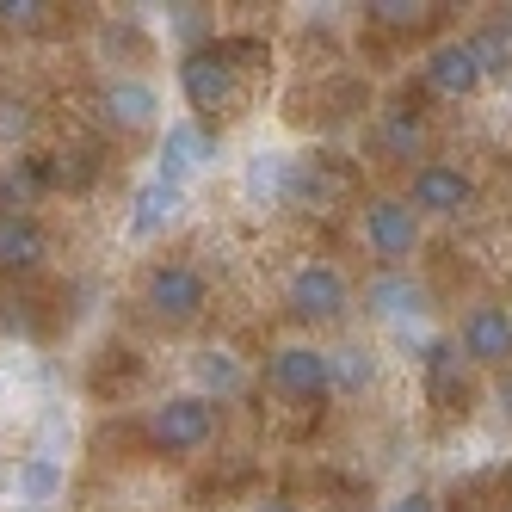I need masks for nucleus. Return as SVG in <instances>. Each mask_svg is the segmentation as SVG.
<instances>
[{
  "instance_id": "11",
  "label": "nucleus",
  "mask_w": 512,
  "mask_h": 512,
  "mask_svg": "<svg viewBox=\"0 0 512 512\" xmlns=\"http://www.w3.org/2000/svg\"><path fill=\"white\" fill-rule=\"evenodd\" d=\"M364 309L377 321H389V327H414V321H426L432 297H426V284L414 272H377L364 284Z\"/></svg>"
},
{
  "instance_id": "22",
  "label": "nucleus",
  "mask_w": 512,
  "mask_h": 512,
  "mask_svg": "<svg viewBox=\"0 0 512 512\" xmlns=\"http://www.w3.org/2000/svg\"><path fill=\"white\" fill-rule=\"evenodd\" d=\"M469 44H475V56H482L488 75H506V68H512V13H506V19H494V25H482Z\"/></svg>"
},
{
  "instance_id": "10",
  "label": "nucleus",
  "mask_w": 512,
  "mask_h": 512,
  "mask_svg": "<svg viewBox=\"0 0 512 512\" xmlns=\"http://www.w3.org/2000/svg\"><path fill=\"white\" fill-rule=\"evenodd\" d=\"M155 118H161V93L142 75H118V81L99 87V124L105 130L130 136V130H155Z\"/></svg>"
},
{
  "instance_id": "6",
  "label": "nucleus",
  "mask_w": 512,
  "mask_h": 512,
  "mask_svg": "<svg viewBox=\"0 0 512 512\" xmlns=\"http://www.w3.org/2000/svg\"><path fill=\"white\" fill-rule=\"evenodd\" d=\"M408 204H414L420 223H426V216H432V223H451V216H463L475 204V179L457 161H420L414 179H408Z\"/></svg>"
},
{
  "instance_id": "18",
  "label": "nucleus",
  "mask_w": 512,
  "mask_h": 512,
  "mask_svg": "<svg viewBox=\"0 0 512 512\" xmlns=\"http://www.w3.org/2000/svg\"><path fill=\"white\" fill-rule=\"evenodd\" d=\"M192 383L204 401H235L247 389V364L229 346H204V352H192Z\"/></svg>"
},
{
  "instance_id": "17",
  "label": "nucleus",
  "mask_w": 512,
  "mask_h": 512,
  "mask_svg": "<svg viewBox=\"0 0 512 512\" xmlns=\"http://www.w3.org/2000/svg\"><path fill=\"white\" fill-rule=\"evenodd\" d=\"M62 488H68V469H62V457H50V451H31V457H19V469H13V494H19V506L44 512V506H56V500H62Z\"/></svg>"
},
{
  "instance_id": "30",
  "label": "nucleus",
  "mask_w": 512,
  "mask_h": 512,
  "mask_svg": "<svg viewBox=\"0 0 512 512\" xmlns=\"http://www.w3.org/2000/svg\"><path fill=\"white\" fill-rule=\"evenodd\" d=\"M247 512H297V506H290V500H253Z\"/></svg>"
},
{
  "instance_id": "8",
  "label": "nucleus",
  "mask_w": 512,
  "mask_h": 512,
  "mask_svg": "<svg viewBox=\"0 0 512 512\" xmlns=\"http://www.w3.org/2000/svg\"><path fill=\"white\" fill-rule=\"evenodd\" d=\"M346 192H352V167L340 155H290V179H284L290 210H327Z\"/></svg>"
},
{
  "instance_id": "1",
  "label": "nucleus",
  "mask_w": 512,
  "mask_h": 512,
  "mask_svg": "<svg viewBox=\"0 0 512 512\" xmlns=\"http://www.w3.org/2000/svg\"><path fill=\"white\" fill-rule=\"evenodd\" d=\"M179 93H186V105L198 112V124H210V118H223L241 99V68L216 44H192L186 56H179Z\"/></svg>"
},
{
  "instance_id": "27",
  "label": "nucleus",
  "mask_w": 512,
  "mask_h": 512,
  "mask_svg": "<svg viewBox=\"0 0 512 512\" xmlns=\"http://www.w3.org/2000/svg\"><path fill=\"white\" fill-rule=\"evenodd\" d=\"M173 31L179 38H204V7H173Z\"/></svg>"
},
{
  "instance_id": "23",
  "label": "nucleus",
  "mask_w": 512,
  "mask_h": 512,
  "mask_svg": "<svg viewBox=\"0 0 512 512\" xmlns=\"http://www.w3.org/2000/svg\"><path fill=\"white\" fill-rule=\"evenodd\" d=\"M364 19L383 25V31H414V25L432 19V7H420V0H371V7H364Z\"/></svg>"
},
{
  "instance_id": "19",
  "label": "nucleus",
  "mask_w": 512,
  "mask_h": 512,
  "mask_svg": "<svg viewBox=\"0 0 512 512\" xmlns=\"http://www.w3.org/2000/svg\"><path fill=\"white\" fill-rule=\"evenodd\" d=\"M420 364H426L432 401H445V408H457V401H463V352H457V340H426Z\"/></svg>"
},
{
  "instance_id": "26",
  "label": "nucleus",
  "mask_w": 512,
  "mask_h": 512,
  "mask_svg": "<svg viewBox=\"0 0 512 512\" xmlns=\"http://www.w3.org/2000/svg\"><path fill=\"white\" fill-rule=\"evenodd\" d=\"M50 19L44 0H0V25H13V31H38Z\"/></svg>"
},
{
  "instance_id": "3",
  "label": "nucleus",
  "mask_w": 512,
  "mask_h": 512,
  "mask_svg": "<svg viewBox=\"0 0 512 512\" xmlns=\"http://www.w3.org/2000/svg\"><path fill=\"white\" fill-rule=\"evenodd\" d=\"M284 309L297 321H309V327H334L352 309V284H346V272L334 260H303L284 278Z\"/></svg>"
},
{
  "instance_id": "4",
  "label": "nucleus",
  "mask_w": 512,
  "mask_h": 512,
  "mask_svg": "<svg viewBox=\"0 0 512 512\" xmlns=\"http://www.w3.org/2000/svg\"><path fill=\"white\" fill-rule=\"evenodd\" d=\"M142 309L155 321H167V327H192L210 309V278L198 266H186V260H161V266H149V278H142Z\"/></svg>"
},
{
  "instance_id": "28",
  "label": "nucleus",
  "mask_w": 512,
  "mask_h": 512,
  "mask_svg": "<svg viewBox=\"0 0 512 512\" xmlns=\"http://www.w3.org/2000/svg\"><path fill=\"white\" fill-rule=\"evenodd\" d=\"M389 512H438V500H432V494H401Z\"/></svg>"
},
{
  "instance_id": "20",
  "label": "nucleus",
  "mask_w": 512,
  "mask_h": 512,
  "mask_svg": "<svg viewBox=\"0 0 512 512\" xmlns=\"http://www.w3.org/2000/svg\"><path fill=\"white\" fill-rule=\"evenodd\" d=\"M284 179H290V155L260 149V155H247L241 192H247V204H284Z\"/></svg>"
},
{
  "instance_id": "5",
  "label": "nucleus",
  "mask_w": 512,
  "mask_h": 512,
  "mask_svg": "<svg viewBox=\"0 0 512 512\" xmlns=\"http://www.w3.org/2000/svg\"><path fill=\"white\" fill-rule=\"evenodd\" d=\"M358 229H364V247L383 260V272H401V260H414V247H420V216L408 198H371L358 210Z\"/></svg>"
},
{
  "instance_id": "16",
  "label": "nucleus",
  "mask_w": 512,
  "mask_h": 512,
  "mask_svg": "<svg viewBox=\"0 0 512 512\" xmlns=\"http://www.w3.org/2000/svg\"><path fill=\"white\" fill-rule=\"evenodd\" d=\"M50 260V235L38 216H0V278H31Z\"/></svg>"
},
{
  "instance_id": "24",
  "label": "nucleus",
  "mask_w": 512,
  "mask_h": 512,
  "mask_svg": "<svg viewBox=\"0 0 512 512\" xmlns=\"http://www.w3.org/2000/svg\"><path fill=\"white\" fill-rule=\"evenodd\" d=\"M31 124H38V112H31L25 99L0 93V149H19V142L31 136Z\"/></svg>"
},
{
  "instance_id": "31",
  "label": "nucleus",
  "mask_w": 512,
  "mask_h": 512,
  "mask_svg": "<svg viewBox=\"0 0 512 512\" xmlns=\"http://www.w3.org/2000/svg\"><path fill=\"white\" fill-rule=\"evenodd\" d=\"M13 494V469H7V457H0V500Z\"/></svg>"
},
{
  "instance_id": "12",
  "label": "nucleus",
  "mask_w": 512,
  "mask_h": 512,
  "mask_svg": "<svg viewBox=\"0 0 512 512\" xmlns=\"http://www.w3.org/2000/svg\"><path fill=\"white\" fill-rule=\"evenodd\" d=\"M426 87L438 93V99H469L475 87L488 81V68H482V56H475V44L469 38H451V44H438L432 56H426Z\"/></svg>"
},
{
  "instance_id": "14",
  "label": "nucleus",
  "mask_w": 512,
  "mask_h": 512,
  "mask_svg": "<svg viewBox=\"0 0 512 512\" xmlns=\"http://www.w3.org/2000/svg\"><path fill=\"white\" fill-rule=\"evenodd\" d=\"M179 210H186V186H167V179H142L130 192V241H155L161 229L179 223Z\"/></svg>"
},
{
  "instance_id": "2",
  "label": "nucleus",
  "mask_w": 512,
  "mask_h": 512,
  "mask_svg": "<svg viewBox=\"0 0 512 512\" xmlns=\"http://www.w3.org/2000/svg\"><path fill=\"white\" fill-rule=\"evenodd\" d=\"M142 438H149L155 451H167V457H192L216 438V401H204L198 389L192 395H167L161 408H149V420H142Z\"/></svg>"
},
{
  "instance_id": "21",
  "label": "nucleus",
  "mask_w": 512,
  "mask_h": 512,
  "mask_svg": "<svg viewBox=\"0 0 512 512\" xmlns=\"http://www.w3.org/2000/svg\"><path fill=\"white\" fill-rule=\"evenodd\" d=\"M327 371H334V395H364L377 383V352L371 346H334L327 352Z\"/></svg>"
},
{
  "instance_id": "9",
  "label": "nucleus",
  "mask_w": 512,
  "mask_h": 512,
  "mask_svg": "<svg viewBox=\"0 0 512 512\" xmlns=\"http://www.w3.org/2000/svg\"><path fill=\"white\" fill-rule=\"evenodd\" d=\"M457 352L482 371H512V315L500 303H475L457 327Z\"/></svg>"
},
{
  "instance_id": "29",
  "label": "nucleus",
  "mask_w": 512,
  "mask_h": 512,
  "mask_svg": "<svg viewBox=\"0 0 512 512\" xmlns=\"http://www.w3.org/2000/svg\"><path fill=\"white\" fill-rule=\"evenodd\" d=\"M494 401H500V414L512 420V371H500V377H494Z\"/></svg>"
},
{
  "instance_id": "13",
  "label": "nucleus",
  "mask_w": 512,
  "mask_h": 512,
  "mask_svg": "<svg viewBox=\"0 0 512 512\" xmlns=\"http://www.w3.org/2000/svg\"><path fill=\"white\" fill-rule=\"evenodd\" d=\"M371 149H377L383 161H395V167H414V161L426 155V118L414 112L408 99L383 105V112H377V130H371Z\"/></svg>"
},
{
  "instance_id": "25",
  "label": "nucleus",
  "mask_w": 512,
  "mask_h": 512,
  "mask_svg": "<svg viewBox=\"0 0 512 512\" xmlns=\"http://www.w3.org/2000/svg\"><path fill=\"white\" fill-rule=\"evenodd\" d=\"M56 179H62V186H93V179H99V149L87 142V149L56 155Z\"/></svg>"
},
{
  "instance_id": "15",
  "label": "nucleus",
  "mask_w": 512,
  "mask_h": 512,
  "mask_svg": "<svg viewBox=\"0 0 512 512\" xmlns=\"http://www.w3.org/2000/svg\"><path fill=\"white\" fill-rule=\"evenodd\" d=\"M210 155H216V142H210V130H204L198 118H186V124H167L155 179H167V186H186V179H192V173H198Z\"/></svg>"
},
{
  "instance_id": "7",
  "label": "nucleus",
  "mask_w": 512,
  "mask_h": 512,
  "mask_svg": "<svg viewBox=\"0 0 512 512\" xmlns=\"http://www.w3.org/2000/svg\"><path fill=\"white\" fill-rule=\"evenodd\" d=\"M266 383H272V395H284V401H327L334 395V371H327V352L321 346H278L272 358H266Z\"/></svg>"
}]
</instances>
